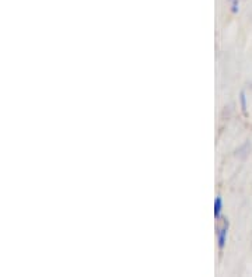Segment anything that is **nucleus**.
I'll return each instance as SVG.
<instances>
[{
  "label": "nucleus",
  "mask_w": 252,
  "mask_h": 277,
  "mask_svg": "<svg viewBox=\"0 0 252 277\" xmlns=\"http://www.w3.org/2000/svg\"><path fill=\"white\" fill-rule=\"evenodd\" d=\"M241 107L242 112L245 114V112H247V98H245V92H241Z\"/></svg>",
  "instance_id": "3"
},
{
  "label": "nucleus",
  "mask_w": 252,
  "mask_h": 277,
  "mask_svg": "<svg viewBox=\"0 0 252 277\" xmlns=\"http://www.w3.org/2000/svg\"><path fill=\"white\" fill-rule=\"evenodd\" d=\"M231 10H233V13H237L238 11V2L237 0H231Z\"/></svg>",
  "instance_id": "4"
},
{
  "label": "nucleus",
  "mask_w": 252,
  "mask_h": 277,
  "mask_svg": "<svg viewBox=\"0 0 252 277\" xmlns=\"http://www.w3.org/2000/svg\"><path fill=\"white\" fill-rule=\"evenodd\" d=\"M221 210H223V200H221V197H216V200H214V217L221 218Z\"/></svg>",
  "instance_id": "2"
},
{
  "label": "nucleus",
  "mask_w": 252,
  "mask_h": 277,
  "mask_svg": "<svg viewBox=\"0 0 252 277\" xmlns=\"http://www.w3.org/2000/svg\"><path fill=\"white\" fill-rule=\"evenodd\" d=\"M216 233H217L219 248L220 250H221L225 246V242H227V233H229V221H227L225 218H221V220H220V224L217 225V231H216Z\"/></svg>",
  "instance_id": "1"
}]
</instances>
